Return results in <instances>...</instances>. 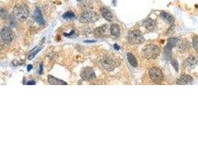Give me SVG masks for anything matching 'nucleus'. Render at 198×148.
<instances>
[{
	"label": "nucleus",
	"mask_w": 198,
	"mask_h": 148,
	"mask_svg": "<svg viewBox=\"0 0 198 148\" xmlns=\"http://www.w3.org/2000/svg\"><path fill=\"white\" fill-rule=\"evenodd\" d=\"M114 48L116 50H119L120 49V47L119 46H117V45H114Z\"/></svg>",
	"instance_id": "nucleus-28"
},
{
	"label": "nucleus",
	"mask_w": 198,
	"mask_h": 148,
	"mask_svg": "<svg viewBox=\"0 0 198 148\" xmlns=\"http://www.w3.org/2000/svg\"><path fill=\"white\" fill-rule=\"evenodd\" d=\"M1 38L4 42L10 43L14 39V34L13 30L9 28H4L1 30Z\"/></svg>",
	"instance_id": "nucleus-7"
},
{
	"label": "nucleus",
	"mask_w": 198,
	"mask_h": 148,
	"mask_svg": "<svg viewBox=\"0 0 198 148\" xmlns=\"http://www.w3.org/2000/svg\"><path fill=\"white\" fill-rule=\"evenodd\" d=\"M32 68H33V66H32V65H28V71H30L32 69Z\"/></svg>",
	"instance_id": "nucleus-25"
},
{
	"label": "nucleus",
	"mask_w": 198,
	"mask_h": 148,
	"mask_svg": "<svg viewBox=\"0 0 198 148\" xmlns=\"http://www.w3.org/2000/svg\"><path fill=\"white\" fill-rule=\"evenodd\" d=\"M6 14H7V12L4 10V9H1V18H4Z\"/></svg>",
	"instance_id": "nucleus-24"
},
{
	"label": "nucleus",
	"mask_w": 198,
	"mask_h": 148,
	"mask_svg": "<svg viewBox=\"0 0 198 148\" xmlns=\"http://www.w3.org/2000/svg\"><path fill=\"white\" fill-rule=\"evenodd\" d=\"M99 16L97 13L92 10H85L81 13L79 16V21L82 23H93L97 21Z\"/></svg>",
	"instance_id": "nucleus-4"
},
{
	"label": "nucleus",
	"mask_w": 198,
	"mask_h": 148,
	"mask_svg": "<svg viewBox=\"0 0 198 148\" xmlns=\"http://www.w3.org/2000/svg\"><path fill=\"white\" fill-rule=\"evenodd\" d=\"M62 17H63V19H74L75 18V15H74V13H73V12H71V11H68V12H66L65 13H64L63 16H62Z\"/></svg>",
	"instance_id": "nucleus-21"
},
{
	"label": "nucleus",
	"mask_w": 198,
	"mask_h": 148,
	"mask_svg": "<svg viewBox=\"0 0 198 148\" xmlns=\"http://www.w3.org/2000/svg\"><path fill=\"white\" fill-rule=\"evenodd\" d=\"M110 32L111 36L115 38H117L120 35V28L117 24H112L110 28Z\"/></svg>",
	"instance_id": "nucleus-14"
},
{
	"label": "nucleus",
	"mask_w": 198,
	"mask_h": 148,
	"mask_svg": "<svg viewBox=\"0 0 198 148\" xmlns=\"http://www.w3.org/2000/svg\"><path fill=\"white\" fill-rule=\"evenodd\" d=\"M27 85H35V82H28L27 83Z\"/></svg>",
	"instance_id": "nucleus-27"
},
{
	"label": "nucleus",
	"mask_w": 198,
	"mask_h": 148,
	"mask_svg": "<svg viewBox=\"0 0 198 148\" xmlns=\"http://www.w3.org/2000/svg\"><path fill=\"white\" fill-rule=\"evenodd\" d=\"M48 82L52 85H67L66 82H63L62 80L57 79V78L54 77V76H49L48 79Z\"/></svg>",
	"instance_id": "nucleus-15"
},
{
	"label": "nucleus",
	"mask_w": 198,
	"mask_h": 148,
	"mask_svg": "<svg viewBox=\"0 0 198 148\" xmlns=\"http://www.w3.org/2000/svg\"><path fill=\"white\" fill-rule=\"evenodd\" d=\"M34 19H35L36 21H37L39 24L43 25L45 23L44 19H43V15H42V13H41V11L40 10V9H38V8L36 9L35 12H34Z\"/></svg>",
	"instance_id": "nucleus-17"
},
{
	"label": "nucleus",
	"mask_w": 198,
	"mask_h": 148,
	"mask_svg": "<svg viewBox=\"0 0 198 148\" xmlns=\"http://www.w3.org/2000/svg\"><path fill=\"white\" fill-rule=\"evenodd\" d=\"M100 13L102 16L105 19V20L108 22H111L113 20V13H111L110 10L106 7H102L100 9Z\"/></svg>",
	"instance_id": "nucleus-12"
},
{
	"label": "nucleus",
	"mask_w": 198,
	"mask_h": 148,
	"mask_svg": "<svg viewBox=\"0 0 198 148\" xmlns=\"http://www.w3.org/2000/svg\"><path fill=\"white\" fill-rule=\"evenodd\" d=\"M143 25L146 28V29H148L149 30H153L156 27V23L154 20L151 19H148L145 20L143 22Z\"/></svg>",
	"instance_id": "nucleus-16"
},
{
	"label": "nucleus",
	"mask_w": 198,
	"mask_h": 148,
	"mask_svg": "<svg viewBox=\"0 0 198 148\" xmlns=\"http://www.w3.org/2000/svg\"><path fill=\"white\" fill-rule=\"evenodd\" d=\"M180 42H181V41L179 38H171L168 39L167 47L168 48H171L173 47L179 45L180 44Z\"/></svg>",
	"instance_id": "nucleus-18"
},
{
	"label": "nucleus",
	"mask_w": 198,
	"mask_h": 148,
	"mask_svg": "<svg viewBox=\"0 0 198 148\" xmlns=\"http://www.w3.org/2000/svg\"><path fill=\"white\" fill-rule=\"evenodd\" d=\"M172 64H173V66L174 67V68H175L176 71H178V66H177V62H176L175 60H174L172 62Z\"/></svg>",
	"instance_id": "nucleus-23"
},
{
	"label": "nucleus",
	"mask_w": 198,
	"mask_h": 148,
	"mask_svg": "<svg viewBox=\"0 0 198 148\" xmlns=\"http://www.w3.org/2000/svg\"><path fill=\"white\" fill-rule=\"evenodd\" d=\"M13 14L16 19L20 21L26 19L29 14L28 7L24 3L16 4L13 7Z\"/></svg>",
	"instance_id": "nucleus-2"
},
{
	"label": "nucleus",
	"mask_w": 198,
	"mask_h": 148,
	"mask_svg": "<svg viewBox=\"0 0 198 148\" xmlns=\"http://www.w3.org/2000/svg\"><path fill=\"white\" fill-rule=\"evenodd\" d=\"M160 18L165 22L168 23V24L171 25L174 23V17H173L171 15H170L169 13H166V12H162V13H160Z\"/></svg>",
	"instance_id": "nucleus-13"
},
{
	"label": "nucleus",
	"mask_w": 198,
	"mask_h": 148,
	"mask_svg": "<svg viewBox=\"0 0 198 148\" xmlns=\"http://www.w3.org/2000/svg\"><path fill=\"white\" fill-rule=\"evenodd\" d=\"M160 50L157 45H146L142 49V55L145 59L149 60H153L158 57L160 55Z\"/></svg>",
	"instance_id": "nucleus-1"
},
{
	"label": "nucleus",
	"mask_w": 198,
	"mask_h": 148,
	"mask_svg": "<svg viewBox=\"0 0 198 148\" xmlns=\"http://www.w3.org/2000/svg\"><path fill=\"white\" fill-rule=\"evenodd\" d=\"M127 57H128V60H129V63H130V65H132V66L133 67L137 66V61L133 54L129 53V54H127Z\"/></svg>",
	"instance_id": "nucleus-20"
},
{
	"label": "nucleus",
	"mask_w": 198,
	"mask_h": 148,
	"mask_svg": "<svg viewBox=\"0 0 198 148\" xmlns=\"http://www.w3.org/2000/svg\"><path fill=\"white\" fill-rule=\"evenodd\" d=\"M193 79L191 76L189 75H186V74H183L177 79V84L179 85H188V84H190L191 82H192Z\"/></svg>",
	"instance_id": "nucleus-11"
},
{
	"label": "nucleus",
	"mask_w": 198,
	"mask_h": 148,
	"mask_svg": "<svg viewBox=\"0 0 198 148\" xmlns=\"http://www.w3.org/2000/svg\"><path fill=\"white\" fill-rule=\"evenodd\" d=\"M110 32V28L106 25L98 27L97 28L95 29L94 35L97 37H106L109 35Z\"/></svg>",
	"instance_id": "nucleus-9"
},
{
	"label": "nucleus",
	"mask_w": 198,
	"mask_h": 148,
	"mask_svg": "<svg viewBox=\"0 0 198 148\" xmlns=\"http://www.w3.org/2000/svg\"><path fill=\"white\" fill-rule=\"evenodd\" d=\"M178 46H179L178 50L181 53L186 52V51H188V50H189L190 43L188 42H180V44Z\"/></svg>",
	"instance_id": "nucleus-19"
},
{
	"label": "nucleus",
	"mask_w": 198,
	"mask_h": 148,
	"mask_svg": "<svg viewBox=\"0 0 198 148\" xmlns=\"http://www.w3.org/2000/svg\"><path fill=\"white\" fill-rule=\"evenodd\" d=\"M42 73H43V64H41V65H40V74H41Z\"/></svg>",
	"instance_id": "nucleus-26"
},
{
	"label": "nucleus",
	"mask_w": 198,
	"mask_h": 148,
	"mask_svg": "<svg viewBox=\"0 0 198 148\" xmlns=\"http://www.w3.org/2000/svg\"><path fill=\"white\" fill-rule=\"evenodd\" d=\"M192 45L194 49L198 52V36H194L192 40Z\"/></svg>",
	"instance_id": "nucleus-22"
},
{
	"label": "nucleus",
	"mask_w": 198,
	"mask_h": 148,
	"mask_svg": "<svg viewBox=\"0 0 198 148\" xmlns=\"http://www.w3.org/2000/svg\"><path fill=\"white\" fill-rule=\"evenodd\" d=\"M99 63H100L101 66L108 71H114L120 65V62L117 59L114 58V57H108V56L102 57L99 60Z\"/></svg>",
	"instance_id": "nucleus-3"
},
{
	"label": "nucleus",
	"mask_w": 198,
	"mask_h": 148,
	"mask_svg": "<svg viewBox=\"0 0 198 148\" xmlns=\"http://www.w3.org/2000/svg\"><path fill=\"white\" fill-rule=\"evenodd\" d=\"M149 76H150L151 79L154 82V83L160 84L163 82V74L161 70L158 68H152L149 71Z\"/></svg>",
	"instance_id": "nucleus-6"
},
{
	"label": "nucleus",
	"mask_w": 198,
	"mask_h": 148,
	"mask_svg": "<svg viewBox=\"0 0 198 148\" xmlns=\"http://www.w3.org/2000/svg\"><path fill=\"white\" fill-rule=\"evenodd\" d=\"M80 76L82 79L84 80L87 81V82H91V81L94 80L96 76H95V73L91 68H84L81 71Z\"/></svg>",
	"instance_id": "nucleus-8"
},
{
	"label": "nucleus",
	"mask_w": 198,
	"mask_h": 148,
	"mask_svg": "<svg viewBox=\"0 0 198 148\" xmlns=\"http://www.w3.org/2000/svg\"><path fill=\"white\" fill-rule=\"evenodd\" d=\"M198 62V59L197 57H194V56H191V57H188L184 62V65H185V68H189V69H191V68H194V67L197 65Z\"/></svg>",
	"instance_id": "nucleus-10"
},
{
	"label": "nucleus",
	"mask_w": 198,
	"mask_h": 148,
	"mask_svg": "<svg viewBox=\"0 0 198 148\" xmlns=\"http://www.w3.org/2000/svg\"><path fill=\"white\" fill-rule=\"evenodd\" d=\"M128 39L131 44L133 45H139L144 42L145 39L142 33L140 30H134L130 31L128 35Z\"/></svg>",
	"instance_id": "nucleus-5"
}]
</instances>
